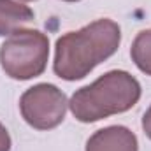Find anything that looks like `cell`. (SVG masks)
Wrapping results in <instances>:
<instances>
[{"label":"cell","mask_w":151,"mask_h":151,"mask_svg":"<svg viewBox=\"0 0 151 151\" xmlns=\"http://www.w3.org/2000/svg\"><path fill=\"white\" fill-rule=\"evenodd\" d=\"M86 151H139V141L130 128L113 125L97 130L88 139Z\"/></svg>","instance_id":"5"},{"label":"cell","mask_w":151,"mask_h":151,"mask_svg":"<svg viewBox=\"0 0 151 151\" xmlns=\"http://www.w3.org/2000/svg\"><path fill=\"white\" fill-rule=\"evenodd\" d=\"M69 107L67 95L55 84L39 83L28 88L19 99V111L23 119L35 130L56 128Z\"/></svg>","instance_id":"4"},{"label":"cell","mask_w":151,"mask_h":151,"mask_svg":"<svg viewBox=\"0 0 151 151\" xmlns=\"http://www.w3.org/2000/svg\"><path fill=\"white\" fill-rule=\"evenodd\" d=\"M130 56L141 72L151 76V28L137 34L130 47Z\"/></svg>","instance_id":"7"},{"label":"cell","mask_w":151,"mask_h":151,"mask_svg":"<svg viewBox=\"0 0 151 151\" xmlns=\"http://www.w3.org/2000/svg\"><path fill=\"white\" fill-rule=\"evenodd\" d=\"M63 2H79V0H63Z\"/></svg>","instance_id":"10"},{"label":"cell","mask_w":151,"mask_h":151,"mask_svg":"<svg viewBox=\"0 0 151 151\" xmlns=\"http://www.w3.org/2000/svg\"><path fill=\"white\" fill-rule=\"evenodd\" d=\"M119 42V25L107 18L97 19L76 32H67L56 40L53 70L60 79L79 81L111 58Z\"/></svg>","instance_id":"1"},{"label":"cell","mask_w":151,"mask_h":151,"mask_svg":"<svg viewBox=\"0 0 151 151\" xmlns=\"http://www.w3.org/2000/svg\"><path fill=\"white\" fill-rule=\"evenodd\" d=\"M0 151H11V135L2 123H0Z\"/></svg>","instance_id":"8"},{"label":"cell","mask_w":151,"mask_h":151,"mask_svg":"<svg viewBox=\"0 0 151 151\" xmlns=\"http://www.w3.org/2000/svg\"><path fill=\"white\" fill-rule=\"evenodd\" d=\"M49 58V39L40 30L19 28L0 46V65L4 72L18 81H28L46 70Z\"/></svg>","instance_id":"3"},{"label":"cell","mask_w":151,"mask_h":151,"mask_svg":"<svg viewBox=\"0 0 151 151\" xmlns=\"http://www.w3.org/2000/svg\"><path fill=\"white\" fill-rule=\"evenodd\" d=\"M142 130L151 139V106H150V109L144 113V116H142Z\"/></svg>","instance_id":"9"},{"label":"cell","mask_w":151,"mask_h":151,"mask_svg":"<svg viewBox=\"0 0 151 151\" xmlns=\"http://www.w3.org/2000/svg\"><path fill=\"white\" fill-rule=\"evenodd\" d=\"M34 19V11L16 0H0V37L11 35Z\"/></svg>","instance_id":"6"},{"label":"cell","mask_w":151,"mask_h":151,"mask_svg":"<svg viewBox=\"0 0 151 151\" xmlns=\"http://www.w3.org/2000/svg\"><path fill=\"white\" fill-rule=\"evenodd\" d=\"M141 83L127 70H109L88 86L76 91L69 102L74 118L95 123L130 111L141 99Z\"/></svg>","instance_id":"2"},{"label":"cell","mask_w":151,"mask_h":151,"mask_svg":"<svg viewBox=\"0 0 151 151\" xmlns=\"http://www.w3.org/2000/svg\"><path fill=\"white\" fill-rule=\"evenodd\" d=\"M23 2H32V0H23Z\"/></svg>","instance_id":"11"}]
</instances>
